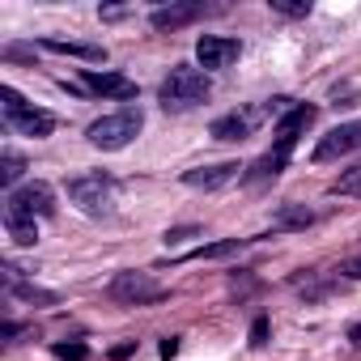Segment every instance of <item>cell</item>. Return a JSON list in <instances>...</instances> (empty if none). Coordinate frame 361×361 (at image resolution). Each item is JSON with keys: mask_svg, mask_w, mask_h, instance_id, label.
Returning a JSON list of instances; mask_svg holds the SVG:
<instances>
[{"mask_svg": "<svg viewBox=\"0 0 361 361\" xmlns=\"http://www.w3.org/2000/svg\"><path fill=\"white\" fill-rule=\"evenodd\" d=\"M327 192H331V196H353V200H361V166L340 170V178H336Z\"/></svg>", "mask_w": 361, "mask_h": 361, "instance_id": "7402d4cb", "label": "cell"}, {"mask_svg": "<svg viewBox=\"0 0 361 361\" xmlns=\"http://www.w3.org/2000/svg\"><path fill=\"white\" fill-rule=\"evenodd\" d=\"M289 157H293V149H285V145H272L268 153H259L247 170H243V183L247 188H264V183H272V178L289 166Z\"/></svg>", "mask_w": 361, "mask_h": 361, "instance_id": "7c38bea8", "label": "cell"}, {"mask_svg": "<svg viewBox=\"0 0 361 361\" xmlns=\"http://www.w3.org/2000/svg\"><path fill=\"white\" fill-rule=\"evenodd\" d=\"M289 285H293V289H298L306 302H319V298H327V293L336 289L331 281H319L314 272H293V276H289Z\"/></svg>", "mask_w": 361, "mask_h": 361, "instance_id": "44dd1931", "label": "cell"}, {"mask_svg": "<svg viewBox=\"0 0 361 361\" xmlns=\"http://www.w3.org/2000/svg\"><path fill=\"white\" fill-rule=\"evenodd\" d=\"M264 115H268L264 106H243V111H230V115L213 119L209 136H213V140H221V145H238V140H247V136L259 128V119H264Z\"/></svg>", "mask_w": 361, "mask_h": 361, "instance_id": "8992f818", "label": "cell"}, {"mask_svg": "<svg viewBox=\"0 0 361 361\" xmlns=\"http://www.w3.org/2000/svg\"><path fill=\"white\" fill-rule=\"evenodd\" d=\"M43 51H51V56H73V60H85V64H106V47L102 43H77V39H43L39 43Z\"/></svg>", "mask_w": 361, "mask_h": 361, "instance_id": "5bb4252c", "label": "cell"}, {"mask_svg": "<svg viewBox=\"0 0 361 361\" xmlns=\"http://www.w3.org/2000/svg\"><path fill=\"white\" fill-rule=\"evenodd\" d=\"M22 174H26V157L18 149H5L0 153V188H5V196L22 188Z\"/></svg>", "mask_w": 361, "mask_h": 361, "instance_id": "e0dca14e", "label": "cell"}, {"mask_svg": "<svg viewBox=\"0 0 361 361\" xmlns=\"http://www.w3.org/2000/svg\"><path fill=\"white\" fill-rule=\"evenodd\" d=\"M192 238H200V226H174V230L161 234L166 247H183V243H192Z\"/></svg>", "mask_w": 361, "mask_h": 361, "instance_id": "d4e9b609", "label": "cell"}, {"mask_svg": "<svg viewBox=\"0 0 361 361\" xmlns=\"http://www.w3.org/2000/svg\"><path fill=\"white\" fill-rule=\"evenodd\" d=\"M204 13H217V9L200 5V0H183V5H161V9L149 13V26H153V30H183V26L200 22Z\"/></svg>", "mask_w": 361, "mask_h": 361, "instance_id": "8fae6325", "label": "cell"}, {"mask_svg": "<svg viewBox=\"0 0 361 361\" xmlns=\"http://www.w3.org/2000/svg\"><path fill=\"white\" fill-rule=\"evenodd\" d=\"M5 298H9V302H30V306H60V293H56V289H39V285H30V281L5 289Z\"/></svg>", "mask_w": 361, "mask_h": 361, "instance_id": "ffe728a7", "label": "cell"}, {"mask_svg": "<svg viewBox=\"0 0 361 361\" xmlns=\"http://www.w3.org/2000/svg\"><path fill=\"white\" fill-rule=\"evenodd\" d=\"M209 94H213L209 73H200V68H192V64H174V68L166 73V81L157 85V102H161L166 111H192V106L209 102Z\"/></svg>", "mask_w": 361, "mask_h": 361, "instance_id": "6da1fadb", "label": "cell"}, {"mask_svg": "<svg viewBox=\"0 0 361 361\" xmlns=\"http://www.w3.org/2000/svg\"><path fill=\"white\" fill-rule=\"evenodd\" d=\"M68 200L85 213V217H111L115 213V192L119 183L106 174V170H85V174H73L64 183Z\"/></svg>", "mask_w": 361, "mask_h": 361, "instance_id": "3957f363", "label": "cell"}, {"mask_svg": "<svg viewBox=\"0 0 361 361\" xmlns=\"http://www.w3.org/2000/svg\"><path fill=\"white\" fill-rule=\"evenodd\" d=\"M5 230H9V238H13L18 247H35V243H39V226H35V217H26V213L5 209Z\"/></svg>", "mask_w": 361, "mask_h": 361, "instance_id": "ac0fdd59", "label": "cell"}, {"mask_svg": "<svg viewBox=\"0 0 361 361\" xmlns=\"http://www.w3.org/2000/svg\"><path fill=\"white\" fill-rule=\"evenodd\" d=\"M106 298L119 306H157V302H166V289L149 272H115L106 285Z\"/></svg>", "mask_w": 361, "mask_h": 361, "instance_id": "277c9868", "label": "cell"}, {"mask_svg": "<svg viewBox=\"0 0 361 361\" xmlns=\"http://www.w3.org/2000/svg\"><path fill=\"white\" fill-rule=\"evenodd\" d=\"M314 226V209L306 204H276L272 209V234H298V230H310Z\"/></svg>", "mask_w": 361, "mask_h": 361, "instance_id": "9a60e30c", "label": "cell"}, {"mask_svg": "<svg viewBox=\"0 0 361 361\" xmlns=\"http://www.w3.org/2000/svg\"><path fill=\"white\" fill-rule=\"evenodd\" d=\"M51 353H56L60 361H85V357H90V344H81V340H56Z\"/></svg>", "mask_w": 361, "mask_h": 361, "instance_id": "603a6c76", "label": "cell"}, {"mask_svg": "<svg viewBox=\"0 0 361 361\" xmlns=\"http://www.w3.org/2000/svg\"><path fill=\"white\" fill-rule=\"evenodd\" d=\"M5 209L26 213V217H56V192L35 178V183H22L18 192L5 196Z\"/></svg>", "mask_w": 361, "mask_h": 361, "instance_id": "5b68a950", "label": "cell"}, {"mask_svg": "<svg viewBox=\"0 0 361 361\" xmlns=\"http://www.w3.org/2000/svg\"><path fill=\"white\" fill-rule=\"evenodd\" d=\"M5 60H35V51H30V47H18V43H13V47H5Z\"/></svg>", "mask_w": 361, "mask_h": 361, "instance_id": "f546056e", "label": "cell"}, {"mask_svg": "<svg viewBox=\"0 0 361 361\" xmlns=\"http://www.w3.org/2000/svg\"><path fill=\"white\" fill-rule=\"evenodd\" d=\"M243 56V43L230 39V35H200L196 39V60L204 73H217V68H230L234 60Z\"/></svg>", "mask_w": 361, "mask_h": 361, "instance_id": "ba28073f", "label": "cell"}, {"mask_svg": "<svg viewBox=\"0 0 361 361\" xmlns=\"http://www.w3.org/2000/svg\"><path fill=\"white\" fill-rule=\"evenodd\" d=\"M268 336H272L268 314H255V319H251V348H264V344H268Z\"/></svg>", "mask_w": 361, "mask_h": 361, "instance_id": "484cf974", "label": "cell"}, {"mask_svg": "<svg viewBox=\"0 0 361 361\" xmlns=\"http://www.w3.org/2000/svg\"><path fill=\"white\" fill-rule=\"evenodd\" d=\"M5 123L18 132V136H30V140H43L56 132V115L51 111H39V106H26L18 115H5Z\"/></svg>", "mask_w": 361, "mask_h": 361, "instance_id": "4fadbf2b", "label": "cell"}, {"mask_svg": "<svg viewBox=\"0 0 361 361\" xmlns=\"http://www.w3.org/2000/svg\"><path fill=\"white\" fill-rule=\"evenodd\" d=\"M357 149H361V119L336 123L331 132H323L310 157H314V161H336V157H348V153H357Z\"/></svg>", "mask_w": 361, "mask_h": 361, "instance_id": "52a82bcc", "label": "cell"}, {"mask_svg": "<svg viewBox=\"0 0 361 361\" xmlns=\"http://www.w3.org/2000/svg\"><path fill=\"white\" fill-rule=\"evenodd\" d=\"M140 128H145V111H140V106H119V111L94 119V123L85 128V140H90L94 149H102V153H119V149H128V145L140 136Z\"/></svg>", "mask_w": 361, "mask_h": 361, "instance_id": "7a4b0ae2", "label": "cell"}, {"mask_svg": "<svg viewBox=\"0 0 361 361\" xmlns=\"http://www.w3.org/2000/svg\"><path fill=\"white\" fill-rule=\"evenodd\" d=\"M132 353H136V340H128V344H115V348H111V361H128Z\"/></svg>", "mask_w": 361, "mask_h": 361, "instance_id": "f1b7e54d", "label": "cell"}, {"mask_svg": "<svg viewBox=\"0 0 361 361\" xmlns=\"http://www.w3.org/2000/svg\"><path fill=\"white\" fill-rule=\"evenodd\" d=\"M157 357H161V361H174V357H178V336H166V340L157 344Z\"/></svg>", "mask_w": 361, "mask_h": 361, "instance_id": "83f0119b", "label": "cell"}, {"mask_svg": "<svg viewBox=\"0 0 361 361\" xmlns=\"http://www.w3.org/2000/svg\"><path fill=\"white\" fill-rule=\"evenodd\" d=\"M272 5V13H281V18H306L310 13V0H268Z\"/></svg>", "mask_w": 361, "mask_h": 361, "instance_id": "cb8c5ba5", "label": "cell"}, {"mask_svg": "<svg viewBox=\"0 0 361 361\" xmlns=\"http://www.w3.org/2000/svg\"><path fill=\"white\" fill-rule=\"evenodd\" d=\"M348 340H353V344H361V323H353V327H348Z\"/></svg>", "mask_w": 361, "mask_h": 361, "instance_id": "4dcf8cb0", "label": "cell"}, {"mask_svg": "<svg viewBox=\"0 0 361 361\" xmlns=\"http://www.w3.org/2000/svg\"><path fill=\"white\" fill-rule=\"evenodd\" d=\"M243 243H247V238H221V243H200V247H192L188 255H178V259H230V255H238V251H243Z\"/></svg>", "mask_w": 361, "mask_h": 361, "instance_id": "d6986e66", "label": "cell"}, {"mask_svg": "<svg viewBox=\"0 0 361 361\" xmlns=\"http://www.w3.org/2000/svg\"><path fill=\"white\" fill-rule=\"evenodd\" d=\"M336 272H344L348 281H361V255H348V259H340V268Z\"/></svg>", "mask_w": 361, "mask_h": 361, "instance_id": "4316f807", "label": "cell"}, {"mask_svg": "<svg viewBox=\"0 0 361 361\" xmlns=\"http://www.w3.org/2000/svg\"><path fill=\"white\" fill-rule=\"evenodd\" d=\"M243 170H247V166H238V161L196 166V170H183V183H188V188H196V192H221V188H230V183H234V178H243Z\"/></svg>", "mask_w": 361, "mask_h": 361, "instance_id": "9c48e42d", "label": "cell"}, {"mask_svg": "<svg viewBox=\"0 0 361 361\" xmlns=\"http://www.w3.org/2000/svg\"><path fill=\"white\" fill-rule=\"evenodd\" d=\"M81 81L90 94H102V98H115V102H132L136 98V81L123 77V73H106V68H81Z\"/></svg>", "mask_w": 361, "mask_h": 361, "instance_id": "30bf717a", "label": "cell"}, {"mask_svg": "<svg viewBox=\"0 0 361 361\" xmlns=\"http://www.w3.org/2000/svg\"><path fill=\"white\" fill-rule=\"evenodd\" d=\"M314 115H319V106H310V102H293L281 119H276V136H302L310 123H314Z\"/></svg>", "mask_w": 361, "mask_h": 361, "instance_id": "2e32d148", "label": "cell"}]
</instances>
